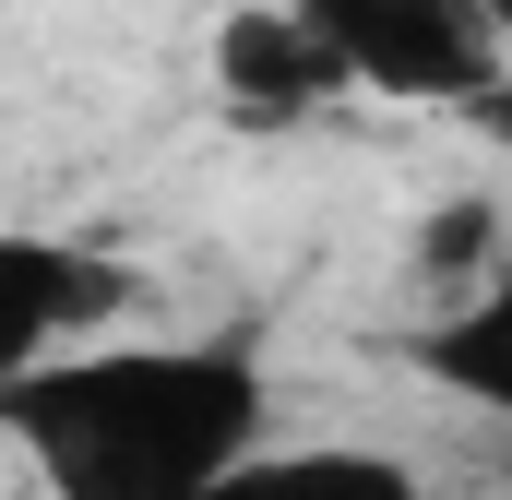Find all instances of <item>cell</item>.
Instances as JSON below:
<instances>
[{
    "instance_id": "cell-2",
    "label": "cell",
    "mask_w": 512,
    "mask_h": 500,
    "mask_svg": "<svg viewBox=\"0 0 512 500\" xmlns=\"http://www.w3.org/2000/svg\"><path fill=\"white\" fill-rule=\"evenodd\" d=\"M298 24L334 48L346 84H382V96H417V108L489 96L501 48H512L477 0H298Z\"/></svg>"
},
{
    "instance_id": "cell-4",
    "label": "cell",
    "mask_w": 512,
    "mask_h": 500,
    "mask_svg": "<svg viewBox=\"0 0 512 500\" xmlns=\"http://www.w3.org/2000/svg\"><path fill=\"white\" fill-rule=\"evenodd\" d=\"M405 370L441 381V393L477 405V417H512V262H489L429 334H405Z\"/></svg>"
},
{
    "instance_id": "cell-1",
    "label": "cell",
    "mask_w": 512,
    "mask_h": 500,
    "mask_svg": "<svg viewBox=\"0 0 512 500\" xmlns=\"http://www.w3.org/2000/svg\"><path fill=\"white\" fill-rule=\"evenodd\" d=\"M0 429L48 500H227L274 453V370L251 334L84 346L0 381Z\"/></svg>"
},
{
    "instance_id": "cell-3",
    "label": "cell",
    "mask_w": 512,
    "mask_h": 500,
    "mask_svg": "<svg viewBox=\"0 0 512 500\" xmlns=\"http://www.w3.org/2000/svg\"><path fill=\"white\" fill-rule=\"evenodd\" d=\"M120 310V274L72 239H12L0 250V381L48 370V358H84L96 322Z\"/></svg>"
},
{
    "instance_id": "cell-6",
    "label": "cell",
    "mask_w": 512,
    "mask_h": 500,
    "mask_svg": "<svg viewBox=\"0 0 512 500\" xmlns=\"http://www.w3.org/2000/svg\"><path fill=\"white\" fill-rule=\"evenodd\" d=\"M227 84L251 96V108H310V96H334L346 72H334V48L298 24V0L286 12H239L227 24Z\"/></svg>"
},
{
    "instance_id": "cell-7",
    "label": "cell",
    "mask_w": 512,
    "mask_h": 500,
    "mask_svg": "<svg viewBox=\"0 0 512 500\" xmlns=\"http://www.w3.org/2000/svg\"><path fill=\"white\" fill-rule=\"evenodd\" d=\"M477 12H489V24H501V36H512V0H477Z\"/></svg>"
},
{
    "instance_id": "cell-5",
    "label": "cell",
    "mask_w": 512,
    "mask_h": 500,
    "mask_svg": "<svg viewBox=\"0 0 512 500\" xmlns=\"http://www.w3.org/2000/svg\"><path fill=\"white\" fill-rule=\"evenodd\" d=\"M227 500H429V489L382 441H298V453H262Z\"/></svg>"
}]
</instances>
